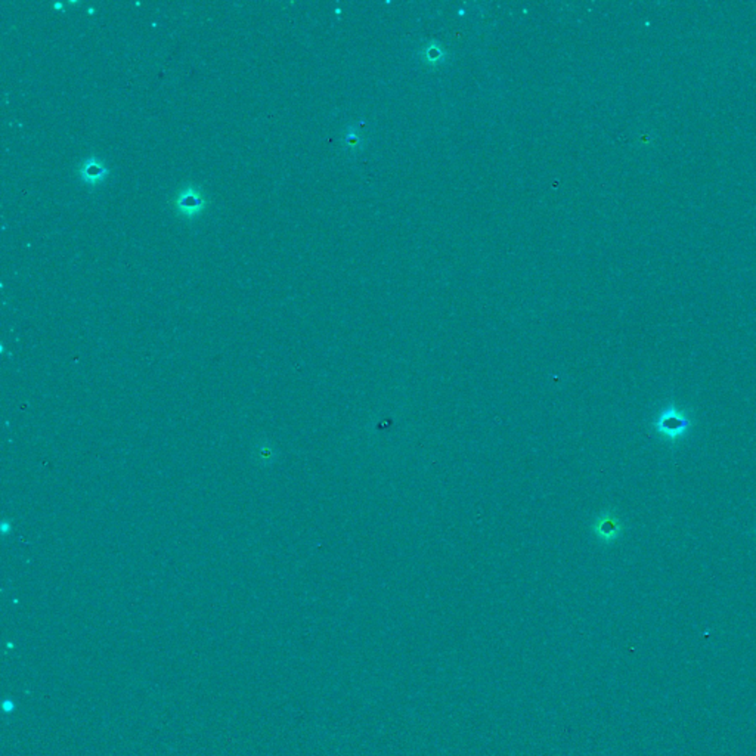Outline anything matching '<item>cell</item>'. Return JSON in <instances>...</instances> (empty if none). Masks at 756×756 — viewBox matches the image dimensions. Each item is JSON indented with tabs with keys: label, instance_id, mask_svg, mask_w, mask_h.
<instances>
[{
	"label": "cell",
	"instance_id": "7a4b0ae2",
	"mask_svg": "<svg viewBox=\"0 0 756 756\" xmlns=\"http://www.w3.org/2000/svg\"><path fill=\"white\" fill-rule=\"evenodd\" d=\"M173 205L179 216L187 217V219H194V217L200 216L204 212L205 205H207V198H205L201 189L189 185L185 189H180L178 192Z\"/></svg>",
	"mask_w": 756,
	"mask_h": 756
},
{
	"label": "cell",
	"instance_id": "3957f363",
	"mask_svg": "<svg viewBox=\"0 0 756 756\" xmlns=\"http://www.w3.org/2000/svg\"><path fill=\"white\" fill-rule=\"evenodd\" d=\"M594 532L600 541L610 544L622 535L624 526L615 514H601L594 524Z\"/></svg>",
	"mask_w": 756,
	"mask_h": 756
},
{
	"label": "cell",
	"instance_id": "277c9868",
	"mask_svg": "<svg viewBox=\"0 0 756 756\" xmlns=\"http://www.w3.org/2000/svg\"><path fill=\"white\" fill-rule=\"evenodd\" d=\"M78 175L80 179L87 183V185H98V183L105 180L108 169L98 157H90L78 167Z\"/></svg>",
	"mask_w": 756,
	"mask_h": 756
},
{
	"label": "cell",
	"instance_id": "6da1fadb",
	"mask_svg": "<svg viewBox=\"0 0 756 756\" xmlns=\"http://www.w3.org/2000/svg\"><path fill=\"white\" fill-rule=\"evenodd\" d=\"M691 426L693 421L689 414L675 405H669L663 409L659 417L653 421V427H655L659 436L671 443L681 440L690 431Z\"/></svg>",
	"mask_w": 756,
	"mask_h": 756
},
{
	"label": "cell",
	"instance_id": "5b68a950",
	"mask_svg": "<svg viewBox=\"0 0 756 756\" xmlns=\"http://www.w3.org/2000/svg\"><path fill=\"white\" fill-rule=\"evenodd\" d=\"M755 535H756V529H755Z\"/></svg>",
	"mask_w": 756,
	"mask_h": 756
}]
</instances>
